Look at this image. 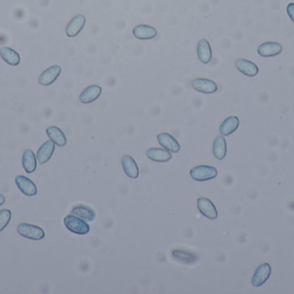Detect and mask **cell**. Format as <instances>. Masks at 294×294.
I'll return each instance as SVG.
<instances>
[{"label":"cell","instance_id":"9","mask_svg":"<svg viewBox=\"0 0 294 294\" xmlns=\"http://www.w3.org/2000/svg\"><path fill=\"white\" fill-rule=\"evenodd\" d=\"M158 142L160 143L164 149H167L169 152L178 153L180 151L179 142H177L176 138L173 136L167 133V132H163L158 135Z\"/></svg>","mask_w":294,"mask_h":294},{"label":"cell","instance_id":"27","mask_svg":"<svg viewBox=\"0 0 294 294\" xmlns=\"http://www.w3.org/2000/svg\"><path fill=\"white\" fill-rule=\"evenodd\" d=\"M4 203H5V197L3 194L0 193V206L3 205Z\"/></svg>","mask_w":294,"mask_h":294},{"label":"cell","instance_id":"22","mask_svg":"<svg viewBox=\"0 0 294 294\" xmlns=\"http://www.w3.org/2000/svg\"><path fill=\"white\" fill-rule=\"evenodd\" d=\"M0 56L4 62L11 66H18L20 64L21 58L17 51L11 47H4L0 49Z\"/></svg>","mask_w":294,"mask_h":294},{"label":"cell","instance_id":"26","mask_svg":"<svg viewBox=\"0 0 294 294\" xmlns=\"http://www.w3.org/2000/svg\"><path fill=\"white\" fill-rule=\"evenodd\" d=\"M287 12L291 20L294 23V3H290L287 6Z\"/></svg>","mask_w":294,"mask_h":294},{"label":"cell","instance_id":"1","mask_svg":"<svg viewBox=\"0 0 294 294\" xmlns=\"http://www.w3.org/2000/svg\"><path fill=\"white\" fill-rule=\"evenodd\" d=\"M64 224L68 230L77 235H86L90 232V226L86 221L75 215H67L64 218Z\"/></svg>","mask_w":294,"mask_h":294},{"label":"cell","instance_id":"6","mask_svg":"<svg viewBox=\"0 0 294 294\" xmlns=\"http://www.w3.org/2000/svg\"><path fill=\"white\" fill-rule=\"evenodd\" d=\"M271 274V267L268 262L262 263V265L259 266L257 269L255 270L254 275L252 277V285L255 287H261L262 285L265 283L269 280Z\"/></svg>","mask_w":294,"mask_h":294},{"label":"cell","instance_id":"5","mask_svg":"<svg viewBox=\"0 0 294 294\" xmlns=\"http://www.w3.org/2000/svg\"><path fill=\"white\" fill-rule=\"evenodd\" d=\"M197 206L200 212L206 218L211 220H214L218 218V211L215 205L208 198H199L197 200Z\"/></svg>","mask_w":294,"mask_h":294},{"label":"cell","instance_id":"12","mask_svg":"<svg viewBox=\"0 0 294 294\" xmlns=\"http://www.w3.org/2000/svg\"><path fill=\"white\" fill-rule=\"evenodd\" d=\"M54 149H55V143L52 140H48L47 142H44L43 144L40 147L36 155V159L38 160L41 165H44L50 160L51 157L54 154Z\"/></svg>","mask_w":294,"mask_h":294},{"label":"cell","instance_id":"10","mask_svg":"<svg viewBox=\"0 0 294 294\" xmlns=\"http://www.w3.org/2000/svg\"><path fill=\"white\" fill-rule=\"evenodd\" d=\"M85 23H86V19L84 15L76 16L75 18H73L66 26L65 29L66 36L68 37H75L76 36H78L85 25Z\"/></svg>","mask_w":294,"mask_h":294},{"label":"cell","instance_id":"11","mask_svg":"<svg viewBox=\"0 0 294 294\" xmlns=\"http://www.w3.org/2000/svg\"><path fill=\"white\" fill-rule=\"evenodd\" d=\"M133 34L137 39L140 40H151L157 37L158 31L152 26L140 24L133 28Z\"/></svg>","mask_w":294,"mask_h":294},{"label":"cell","instance_id":"13","mask_svg":"<svg viewBox=\"0 0 294 294\" xmlns=\"http://www.w3.org/2000/svg\"><path fill=\"white\" fill-rule=\"evenodd\" d=\"M61 67L59 65H54L50 67L49 68L46 69L43 73L41 74L38 82L42 86H49L54 83L57 80L58 77L61 73Z\"/></svg>","mask_w":294,"mask_h":294},{"label":"cell","instance_id":"16","mask_svg":"<svg viewBox=\"0 0 294 294\" xmlns=\"http://www.w3.org/2000/svg\"><path fill=\"white\" fill-rule=\"evenodd\" d=\"M236 67L238 71L248 77H254L259 73L257 65L254 62L245 59H239L236 62Z\"/></svg>","mask_w":294,"mask_h":294},{"label":"cell","instance_id":"18","mask_svg":"<svg viewBox=\"0 0 294 294\" xmlns=\"http://www.w3.org/2000/svg\"><path fill=\"white\" fill-rule=\"evenodd\" d=\"M197 55L199 60L203 64H208L212 61V48L208 40L201 39L199 41L197 45Z\"/></svg>","mask_w":294,"mask_h":294},{"label":"cell","instance_id":"24","mask_svg":"<svg viewBox=\"0 0 294 294\" xmlns=\"http://www.w3.org/2000/svg\"><path fill=\"white\" fill-rule=\"evenodd\" d=\"M212 151L214 157L218 160H221L226 157V152H227V146H226V139L223 136H219L215 138L213 142V147H212Z\"/></svg>","mask_w":294,"mask_h":294},{"label":"cell","instance_id":"4","mask_svg":"<svg viewBox=\"0 0 294 294\" xmlns=\"http://www.w3.org/2000/svg\"><path fill=\"white\" fill-rule=\"evenodd\" d=\"M283 51V47L281 44L274 42H267L263 43L257 48V53L261 57H274L280 55Z\"/></svg>","mask_w":294,"mask_h":294},{"label":"cell","instance_id":"20","mask_svg":"<svg viewBox=\"0 0 294 294\" xmlns=\"http://www.w3.org/2000/svg\"><path fill=\"white\" fill-rule=\"evenodd\" d=\"M238 126H239L238 117L237 116H231L224 120V122L219 128V131L223 136H227L237 131Z\"/></svg>","mask_w":294,"mask_h":294},{"label":"cell","instance_id":"14","mask_svg":"<svg viewBox=\"0 0 294 294\" xmlns=\"http://www.w3.org/2000/svg\"><path fill=\"white\" fill-rule=\"evenodd\" d=\"M103 89L97 85H91L85 88L79 96V100L82 104H90L100 97Z\"/></svg>","mask_w":294,"mask_h":294},{"label":"cell","instance_id":"7","mask_svg":"<svg viewBox=\"0 0 294 294\" xmlns=\"http://www.w3.org/2000/svg\"><path fill=\"white\" fill-rule=\"evenodd\" d=\"M192 87L194 88L195 91L202 93H214L218 90L217 84L213 80H208L205 78H197L193 80L192 82Z\"/></svg>","mask_w":294,"mask_h":294},{"label":"cell","instance_id":"8","mask_svg":"<svg viewBox=\"0 0 294 294\" xmlns=\"http://www.w3.org/2000/svg\"><path fill=\"white\" fill-rule=\"evenodd\" d=\"M15 182L18 188L20 189V191L27 196H35L37 193L36 184L26 176L18 175L15 179Z\"/></svg>","mask_w":294,"mask_h":294},{"label":"cell","instance_id":"2","mask_svg":"<svg viewBox=\"0 0 294 294\" xmlns=\"http://www.w3.org/2000/svg\"><path fill=\"white\" fill-rule=\"evenodd\" d=\"M190 176L194 181H209L215 178L218 175V170L216 167L212 166H208V165H200L196 167H193L191 169Z\"/></svg>","mask_w":294,"mask_h":294},{"label":"cell","instance_id":"3","mask_svg":"<svg viewBox=\"0 0 294 294\" xmlns=\"http://www.w3.org/2000/svg\"><path fill=\"white\" fill-rule=\"evenodd\" d=\"M18 232L20 236L26 237L28 239L39 241L44 238L45 232L43 229L40 226L22 223L18 226Z\"/></svg>","mask_w":294,"mask_h":294},{"label":"cell","instance_id":"19","mask_svg":"<svg viewBox=\"0 0 294 294\" xmlns=\"http://www.w3.org/2000/svg\"><path fill=\"white\" fill-rule=\"evenodd\" d=\"M71 214L75 215L86 222L94 221L96 218V211L92 208L84 204H79L73 207Z\"/></svg>","mask_w":294,"mask_h":294},{"label":"cell","instance_id":"23","mask_svg":"<svg viewBox=\"0 0 294 294\" xmlns=\"http://www.w3.org/2000/svg\"><path fill=\"white\" fill-rule=\"evenodd\" d=\"M22 167L26 173L32 174L36 169V158L31 149H27L22 155Z\"/></svg>","mask_w":294,"mask_h":294},{"label":"cell","instance_id":"17","mask_svg":"<svg viewBox=\"0 0 294 294\" xmlns=\"http://www.w3.org/2000/svg\"><path fill=\"white\" fill-rule=\"evenodd\" d=\"M122 163L126 175H127L129 178L137 179L139 177L140 170H139L136 161L134 160L133 157H130L128 155H126L122 157Z\"/></svg>","mask_w":294,"mask_h":294},{"label":"cell","instance_id":"21","mask_svg":"<svg viewBox=\"0 0 294 294\" xmlns=\"http://www.w3.org/2000/svg\"><path fill=\"white\" fill-rule=\"evenodd\" d=\"M47 135L53 142L59 146V147H64L67 142L64 132L61 131L60 128L56 126H50L47 129Z\"/></svg>","mask_w":294,"mask_h":294},{"label":"cell","instance_id":"15","mask_svg":"<svg viewBox=\"0 0 294 294\" xmlns=\"http://www.w3.org/2000/svg\"><path fill=\"white\" fill-rule=\"evenodd\" d=\"M147 157L150 160L157 162H167L172 159L171 153L167 149L160 148H151L147 149Z\"/></svg>","mask_w":294,"mask_h":294},{"label":"cell","instance_id":"25","mask_svg":"<svg viewBox=\"0 0 294 294\" xmlns=\"http://www.w3.org/2000/svg\"><path fill=\"white\" fill-rule=\"evenodd\" d=\"M11 218V211L9 209H3L0 211V232L6 228Z\"/></svg>","mask_w":294,"mask_h":294}]
</instances>
